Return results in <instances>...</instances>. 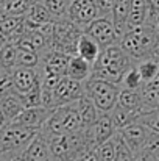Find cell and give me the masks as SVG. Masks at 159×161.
<instances>
[{"label": "cell", "mask_w": 159, "mask_h": 161, "mask_svg": "<svg viewBox=\"0 0 159 161\" xmlns=\"http://www.w3.org/2000/svg\"><path fill=\"white\" fill-rule=\"evenodd\" d=\"M136 64L137 63L119 44H114L102 50L97 63L92 66V77L102 78L120 86L123 74Z\"/></svg>", "instance_id": "obj_1"}, {"label": "cell", "mask_w": 159, "mask_h": 161, "mask_svg": "<svg viewBox=\"0 0 159 161\" xmlns=\"http://www.w3.org/2000/svg\"><path fill=\"white\" fill-rule=\"evenodd\" d=\"M39 130L8 122L0 128V161H16L38 136Z\"/></svg>", "instance_id": "obj_2"}, {"label": "cell", "mask_w": 159, "mask_h": 161, "mask_svg": "<svg viewBox=\"0 0 159 161\" xmlns=\"http://www.w3.org/2000/svg\"><path fill=\"white\" fill-rule=\"evenodd\" d=\"M80 130L83 128H81L77 103H72V105L55 108L50 119L45 122V125L41 128L39 133L42 136H53V135H67Z\"/></svg>", "instance_id": "obj_3"}, {"label": "cell", "mask_w": 159, "mask_h": 161, "mask_svg": "<svg viewBox=\"0 0 159 161\" xmlns=\"http://www.w3.org/2000/svg\"><path fill=\"white\" fill-rule=\"evenodd\" d=\"M120 86L97 77H91L84 81V94L94 102L100 113H109L117 103Z\"/></svg>", "instance_id": "obj_4"}, {"label": "cell", "mask_w": 159, "mask_h": 161, "mask_svg": "<svg viewBox=\"0 0 159 161\" xmlns=\"http://www.w3.org/2000/svg\"><path fill=\"white\" fill-rule=\"evenodd\" d=\"M83 33H84L83 28L78 27L77 24H73L72 20L59 19L55 22V31H53L50 49L72 56L77 52V44Z\"/></svg>", "instance_id": "obj_5"}, {"label": "cell", "mask_w": 159, "mask_h": 161, "mask_svg": "<svg viewBox=\"0 0 159 161\" xmlns=\"http://www.w3.org/2000/svg\"><path fill=\"white\" fill-rule=\"evenodd\" d=\"M84 96V83L75 81L64 75L53 88V108L77 103Z\"/></svg>", "instance_id": "obj_6"}, {"label": "cell", "mask_w": 159, "mask_h": 161, "mask_svg": "<svg viewBox=\"0 0 159 161\" xmlns=\"http://www.w3.org/2000/svg\"><path fill=\"white\" fill-rule=\"evenodd\" d=\"M84 33L89 35L91 38H94L98 46L102 47V50L117 44V36H115V28H114V20L109 16H98L97 19H94L86 28Z\"/></svg>", "instance_id": "obj_7"}, {"label": "cell", "mask_w": 159, "mask_h": 161, "mask_svg": "<svg viewBox=\"0 0 159 161\" xmlns=\"http://www.w3.org/2000/svg\"><path fill=\"white\" fill-rule=\"evenodd\" d=\"M98 16H100V11H98L95 0H77L69 6L66 19L72 20L73 24L81 27L84 31V28Z\"/></svg>", "instance_id": "obj_8"}, {"label": "cell", "mask_w": 159, "mask_h": 161, "mask_svg": "<svg viewBox=\"0 0 159 161\" xmlns=\"http://www.w3.org/2000/svg\"><path fill=\"white\" fill-rule=\"evenodd\" d=\"M55 108L47 107H33V108H25L13 122L24 125V127H30V128H36L41 131V128L45 125V122L50 119L53 114Z\"/></svg>", "instance_id": "obj_9"}, {"label": "cell", "mask_w": 159, "mask_h": 161, "mask_svg": "<svg viewBox=\"0 0 159 161\" xmlns=\"http://www.w3.org/2000/svg\"><path fill=\"white\" fill-rule=\"evenodd\" d=\"M13 81H14V91L17 94H27L41 83L39 69L14 67L13 69Z\"/></svg>", "instance_id": "obj_10"}, {"label": "cell", "mask_w": 159, "mask_h": 161, "mask_svg": "<svg viewBox=\"0 0 159 161\" xmlns=\"http://www.w3.org/2000/svg\"><path fill=\"white\" fill-rule=\"evenodd\" d=\"M148 128L145 125H142L140 122H134L122 130H119V135L122 136L123 142L130 147V150L133 153H137L139 150L144 149L147 136H148Z\"/></svg>", "instance_id": "obj_11"}, {"label": "cell", "mask_w": 159, "mask_h": 161, "mask_svg": "<svg viewBox=\"0 0 159 161\" xmlns=\"http://www.w3.org/2000/svg\"><path fill=\"white\" fill-rule=\"evenodd\" d=\"M16 161H53L47 139L41 133H38V136L30 142V146L25 149V152Z\"/></svg>", "instance_id": "obj_12"}, {"label": "cell", "mask_w": 159, "mask_h": 161, "mask_svg": "<svg viewBox=\"0 0 159 161\" xmlns=\"http://www.w3.org/2000/svg\"><path fill=\"white\" fill-rule=\"evenodd\" d=\"M91 131H92V138H94L95 146H100L105 141L111 139L117 133L114 122H112V117H111V113H98L97 122L91 128Z\"/></svg>", "instance_id": "obj_13"}, {"label": "cell", "mask_w": 159, "mask_h": 161, "mask_svg": "<svg viewBox=\"0 0 159 161\" xmlns=\"http://www.w3.org/2000/svg\"><path fill=\"white\" fill-rule=\"evenodd\" d=\"M66 77L75 80V81H81L84 83L86 80H89L92 77V66L81 56L78 55H72L66 69Z\"/></svg>", "instance_id": "obj_14"}, {"label": "cell", "mask_w": 159, "mask_h": 161, "mask_svg": "<svg viewBox=\"0 0 159 161\" xmlns=\"http://www.w3.org/2000/svg\"><path fill=\"white\" fill-rule=\"evenodd\" d=\"M100 53H102V47L98 46V42H97L94 38H91L89 35L83 33V35L80 36V39H78L75 55L84 58L91 66H94V64L97 63Z\"/></svg>", "instance_id": "obj_15"}, {"label": "cell", "mask_w": 159, "mask_h": 161, "mask_svg": "<svg viewBox=\"0 0 159 161\" xmlns=\"http://www.w3.org/2000/svg\"><path fill=\"white\" fill-rule=\"evenodd\" d=\"M77 109H78V114H80V120H81V128L83 130H91L95 122H97V117H98V109L94 105V102L84 96L81 97L78 102H77Z\"/></svg>", "instance_id": "obj_16"}, {"label": "cell", "mask_w": 159, "mask_h": 161, "mask_svg": "<svg viewBox=\"0 0 159 161\" xmlns=\"http://www.w3.org/2000/svg\"><path fill=\"white\" fill-rule=\"evenodd\" d=\"M0 109L3 111L6 120H8V122H13V120L25 109V107H24V103H22L19 94H17L16 91H13V92H9V94L0 97Z\"/></svg>", "instance_id": "obj_17"}, {"label": "cell", "mask_w": 159, "mask_h": 161, "mask_svg": "<svg viewBox=\"0 0 159 161\" xmlns=\"http://www.w3.org/2000/svg\"><path fill=\"white\" fill-rule=\"evenodd\" d=\"M117 105L126 108L136 114H142L144 108H142V99H140V92L139 91H131L126 88H120L119 91V97H117Z\"/></svg>", "instance_id": "obj_18"}, {"label": "cell", "mask_w": 159, "mask_h": 161, "mask_svg": "<svg viewBox=\"0 0 159 161\" xmlns=\"http://www.w3.org/2000/svg\"><path fill=\"white\" fill-rule=\"evenodd\" d=\"M147 11H148V6L145 0H130V11H128V19H126L128 27L134 28V27L145 25Z\"/></svg>", "instance_id": "obj_19"}, {"label": "cell", "mask_w": 159, "mask_h": 161, "mask_svg": "<svg viewBox=\"0 0 159 161\" xmlns=\"http://www.w3.org/2000/svg\"><path fill=\"white\" fill-rule=\"evenodd\" d=\"M25 19L30 20V22H33V24L38 25V27H41V25H44V24H49V22H56L55 17L49 13V9L45 8V5H44L42 2L33 3V5L30 6V9L27 11Z\"/></svg>", "instance_id": "obj_20"}, {"label": "cell", "mask_w": 159, "mask_h": 161, "mask_svg": "<svg viewBox=\"0 0 159 161\" xmlns=\"http://www.w3.org/2000/svg\"><path fill=\"white\" fill-rule=\"evenodd\" d=\"M109 113H111V117H112V122H114V127H115L117 131L128 127V125H131V124H134V122H137V117H139V114L120 107L117 103Z\"/></svg>", "instance_id": "obj_21"}, {"label": "cell", "mask_w": 159, "mask_h": 161, "mask_svg": "<svg viewBox=\"0 0 159 161\" xmlns=\"http://www.w3.org/2000/svg\"><path fill=\"white\" fill-rule=\"evenodd\" d=\"M31 3L28 0H6L0 3L2 16H25Z\"/></svg>", "instance_id": "obj_22"}, {"label": "cell", "mask_w": 159, "mask_h": 161, "mask_svg": "<svg viewBox=\"0 0 159 161\" xmlns=\"http://www.w3.org/2000/svg\"><path fill=\"white\" fill-rule=\"evenodd\" d=\"M17 66V46L6 41V44L0 49V69L13 70Z\"/></svg>", "instance_id": "obj_23"}, {"label": "cell", "mask_w": 159, "mask_h": 161, "mask_svg": "<svg viewBox=\"0 0 159 161\" xmlns=\"http://www.w3.org/2000/svg\"><path fill=\"white\" fill-rule=\"evenodd\" d=\"M140 77H142V81L144 83H148L151 81L156 75L159 74V63L158 59L155 58H147V59H142L136 64Z\"/></svg>", "instance_id": "obj_24"}, {"label": "cell", "mask_w": 159, "mask_h": 161, "mask_svg": "<svg viewBox=\"0 0 159 161\" xmlns=\"http://www.w3.org/2000/svg\"><path fill=\"white\" fill-rule=\"evenodd\" d=\"M142 85H144V81H142V77H140L136 66L128 69L123 74L122 81H120V88H126V89H131V91H140Z\"/></svg>", "instance_id": "obj_25"}, {"label": "cell", "mask_w": 159, "mask_h": 161, "mask_svg": "<svg viewBox=\"0 0 159 161\" xmlns=\"http://www.w3.org/2000/svg\"><path fill=\"white\" fill-rule=\"evenodd\" d=\"M41 64V55L34 50L17 49V66L16 67H33L38 69Z\"/></svg>", "instance_id": "obj_26"}, {"label": "cell", "mask_w": 159, "mask_h": 161, "mask_svg": "<svg viewBox=\"0 0 159 161\" xmlns=\"http://www.w3.org/2000/svg\"><path fill=\"white\" fill-rule=\"evenodd\" d=\"M42 3L49 9V13L55 17V20L67 17V11L70 6V3L67 0H42Z\"/></svg>", "instance_id": "obj_27"}, {"label": "cell", "mask_w": 159, "mask_h": 161, "mask_svg": "<svg viewBox=\"0 0 159 161\" xmlns=\"http://www.w3.org/2000/svg\"><path fill=\"white\" fill-rule=\"evenodd\" d=\"M137 122H140L142 125H145L150 131L159 133V108H153V109L144 111L137 117Z\"/></svg>", "instance_id": "obj_28"}, {"label": "cell", "mask_w": 159, "mask_h": 161, "mask_svg": "<svg viewBox=\"0 0 159 161\" xmlns=\"http://www.w3.org/2000/svg\"><path fill=\"white\" fill-rule=\"evenodd\" d=\"M95 152H97L98 161H114L115 160V138L112 136L103 144L97 146Z\"/></svg>", "instance_id": "obj_29"}, {"label": "cell", "mask_w": 159, "mask_h": 161, "mask_svg": "<svg viewBox=\"0 0 159 161\" xmlns=\"http://www.w3.org/2000/svg\"><path fill=\"white\" fill-rule=\"evenodd\" d=\"M114 138H115V160L114 161H134V153L123 142L119 131L114 135Z\"/></svg>", "instance_id": "obj_30"}, {"label": "cell", "mask_w": 159, "mask_h": 161, "mask_svg": "<svg viewBox=\"0 0 159 161\" xmlns=\"http://www.w3.org/2000/svg\"><path fill=\"white\" fill-rule=\"evenodd\" d=\"M41 92H42V86H41V83H39V85H38L36 88H33L30 92H27V94H19V97H20V100H22V103H24L25 108L42 107Z\"/></svg>", "instance_id": "obj_31"}, {"label": "cell", "mask_w": 159, "mask_h": 161, "mask_svg": "<svg viewBox=\"0 0 159 161\" xmlns=\"http://www.w3.org/2000/svg\"><path fill=\"white\" fill-rule=\"evenodd\" d=\"M14 91V81H13V70L0 69V97L9 94Z\"/></svg>", "instance_id": "obj_32"}, {"label": "cell", "mask_w": 159, "mask_h": 161, "mask_svg": "<svg viewBox=\"0 0 159 161\" xmlns=\"http://www.w3.org/2000/svg\"><path fill=\"white\" fill-rule=\"evenodd\" d=\"M148 11H147V20L145 25L156 27L159 22V0H145Z\"/></svg>", "instance_id": "obj_33"}, {"label": "cell", "mask_w": 159, "mask_h": 161, "mask_svg": "<svg viewBox=\"0 0 159 161\" xmlns=\"http://www.w3.org/2000/svg\"><path fill=\"white\" fill-rule=\"evenodd\" d=\"M144 149L147 152H150L151 155H155L156 158H159V133L148 131V136H147V141H145Z\"/></svg>", "instance_id": "obj_34"}, {"label": "cell", "mask_w": 159, "mask_h": 161, "mask_svg": "<svg viewBox=\"0 0 159 161\" xmlns=\"http://www.w3.org/2000/svg\"><path fill=\"white\" fill-rule=\"evenodd\" d=\"M95 3H97V6H98L100 16H109V14H111L114 0H95Z\"/></svg>", "instance_id": "obj_35"}, {"label": "cell", "mask_w": 159, "mask_h": 161, "mask_svg": "<svg viewBox=\"0 0 159 161\" xmlns=\"http://www.w3.org/2000/svg\"><path fill=\"white\" fill-rule=\"evenodd\" d=\"M134 161H159V158L151 155L150 152H147L145 149H142L137 153H134Z\"/></svg>", "instance_id": "obj_36"}, {"label": "cell", "mask_w": 159, "mask_h": 161, "mask_svg": "<svg viewBox=\"0 0 159 161\" xmlns=\"http://www.w3.org/2000/svg\"><path fill=\"white\" fill-rule=\"evenodd\" d=\"M80 161H98V157H97V152H95V149H92V150H89L84 157H81V160Z\"/></svg>", "instance_id": "obj_37"}, {"label": "cell", "mask_w": 159, "mask_h": 161, "mask_svg": "<svg viewBox=\"0 0 159 161\" xmlns=\"http://www.w3.org/2000/svg\"><path fill=\"white\" fill-rule=\"evenodd\" d=\"M6 124H8V120H6V117H5L3 111L0 109V128H3V127H5Z\"/></svg>", "instance_id": "obj_38"}, {"label": "cell", "mask_w": 159, "mask_h": 161, "mask_svg": "<svg viewBox=\"0 0 159 161\" xmlns=\"http://www.w3.org/2000/svg\"><path fill=\"white\" fill-rule=\"evenodd\" d=\"M5 44H6V38H5V36H3V35L0 33V49H2V47H3Z\"/></svg>", "instance_id": "obj_39"}, {"label": "cell", "mask_w": 159, "mask_h": 161, "mask_svg": "<svg viewBox=\"0 0 159 161\" xmlns=\"http://www.w3.org/2000/svg\"><path fill=\"white\" fill-rule=\"evenodd\" d=\"M67 2H69V3L72 5V3H73V2H77V0H67Z\"/></svg>", "instance_id": "obj_40"}, {"label": "cell", "mask_w": 159, "mask_h": 161, "mask_svg": "<svg viewBox=\"0 0 159 161\" xmlns=\"http://www.w3.org/2000/svg\"><path fill=\"white\" fill-rule=\"evenodd\" d=\"M156 30H158V33H159V22H158V25H156Z\"/></svg>", "instance_id": "obj_41"}, {"label": "cell", "mask_w": 159, "mask_h": 161, "mask_svg": "<svg viewBox=\"0 0 159 161\" xmlns=\"http://www.w3.org/2000/svg\"><path fill=\"white\" fill-rule=\"evenodd\" d=\"M2 2H6V0H0V3H2Z\"/></svg>", "instance_id": "obj_42"}, {"label": "cell", "mask_w": 159, "mask_h": 161, "mask_svg": "<svg viewBox=\"0 0 159 161\" xmlns=\"http://www.w3.org/2000/svg\"><path fill=\"white\" fill-rule=\"evenodd\" d=\"M156 59H158V63H159V56H158V58H156Z\"/></svg>", "instance_id": "obj_43"}, {"label": "cell", "mask_w": 159, "mask_h": 161, "mask_svg": "<svg viewBox=\"0 0 159 161\" xmlns=\"http://www.w3.org/2000/svg\"><path fill=\"white\" fill-rule=\"evenodd\" d=\"M0 17H2V14H0Z\"/></svg>", "instance_id": "obj_44"}, {"label": "cell", "mask_w": 159, "mask_h": 161, "mask_svg": "<svg viewBox=\"0 0 159 161\" xmlns=\"http://www.w3.org/2000/svg\"><path fill=\"white\" fill-rule=\"evenodd\" d=\"M41 2H42V0H41Z\"/></svg>", "instance_id": "obj_45"}]
</instances>
